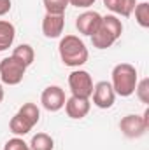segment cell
<instances>
[{
    "label": "cell",
    "instance_id": "6da1fadb",
    "mask_svg": "<svg viewBox=\"0 0 149 150\" xmlns=\"http://www.w3.org/2000/svg\"><path fill=\"white\" fill-rule=\"evenodd\" d=\"M58 52H60V58H62L63 65H67L70 68L82 67L90 58L86 44L77 35H65L58 44Z\"/></svg>",
    "mask_w": 149,
    "mask_h": 150
},
{
    "label": "cell",
    "instance_id": "7a4b0ae2",
    "mask_svg": "<svg viewBox=\"0 0 149 150\" xmlns=\"http://www.w3.org/2000/svg\"><path fill=\"white\" fill-rule=\"evenodd\" d=\"M112 80L111 86L114 93L117 96L128 98L135 93L137 82H139V75H137V68L130 63H119L112 68Z\"/></svg>",
    "mask_w": 149,
    "mask_h": 150
},
{
    "label": "cell",
    "instance_id": "3957f363",
    "mask_svg": "<svg viewBox=\"0 0 149 150\" xmlns=\"http://www.w3.org/2000/svg\"><path fill=\"white\" fill-rule=\"evenodd\" d=\"M123 33V23L116 14H107L102 16L100 28L91 35L93 47L97 49H109L112 44L121 37Z\"/></svg>",
    "mask_w": 149,
    "mask_h": 150
},
{
    "label": "cell",
    "instance_id": "277c9868",
    "mask_svg": "<svg viewBox=\"0 0 149 150\" xmlns=\"http://www.w3.org/2000/svg\"><path fill=\"white\" fill-rule=\"evenodd\" d=\"M119 129L126 138H140L149 129V108L144 110L142 115L128 113L119 120Z\"/></svg>",
    "mask_w": 149,
    "mask_h": 150
},
{
    "label": "cell",
    "instance_id": "5b68a950",
    "mask_svg": "<svg viewBox=\"0 0 149 150\" xmlns=\"http://www.w3.org/2000/svg\"><path fill=\"white\" fill-rule=\"evenodd\" d=\"M27 74V67L21 65L16 58L9 56L0 61V80L7 86H18Z\"/></svg>",
    "mask_w": 149,
    "mask_h": 150
},
{
    "label": "cell",
    "instance_id": "8992f818",
    "mask_svg": "<svg viewBox=\"0 0 149 150\" xmlns=\"http://www.w3.org/2000/svg\"><path fill=\"white\" fill-rule=\"evenodd\" d=\"M93 86H95L93 79H91L90 72H86V70H74L69 75V87H70L72 96L90 100L91 93H93Z\"/></svg>",
    "mask_w": 149,
    "mask_h": 150
},
{
    "label": "cell",
    "instance_id": "52a82bcc",
    "mask_svg": "<svg viewBox=\"0 0 149 150\" xmlns=\"http://www.w3.org/2000/svg\"><path fill=\"white\" fill-rule=\"evenodd\" d=\"M91 98H93V105L102 108V110H107L111 108L116 101V93L112 89L111 82L107 80H100L93 86V93H91Z\"/></svg>",
    "mask_w": 149,
    "mask_h": 150
},
{
    "label": "cell",
    "instance_id": "ba28073f",
    "mask_svg": "<svg viewBox=\"0 0 149 150\" xmlns=\"http://www.w3.org/2000/svg\"><path fill=\"white\" fill-rule=\"evenodd\" d=\"M65 91L60 86H47L40 94V103L47 112H58L65 107Z\"/></svg>",
    "mask_w": 149,
    "mask_h": 150
},
{
    "label": "cell",
    "instance_id": "9c48e42d",
    "mask_svg": "<svg viewBox=\"0 0 149 150\" xmlns=\"http://www.w3.org/2000/svg\"><path fill=\"white\" fill-rule=\"evenodd\" d=\"M100 23H102V16L97 11H84L75 18V28L79 30L81 35L86 37H91L100 28Z\"/></svg>",
    "mask_w": 149,
    "mask_h": 150
},
{
    "label": "cell",
    "instance_id": "30bf717a",
    "mask_svg": "<svg viewBox=\"0 0 149 150\" xmlns=\"http://www.w3.org/2000/svg\"><path fill=\"white\" fill-rule=\"evenodd\" d=\"M65 28V16L63 14H47L42 19V33L46 38H58L62 37Z\"/></svg>",
    "mask_w": 149,
    "mask_h": 150
},
{
    "label": "cell",
    "instance_id": "8fae6325",
    "mask_svg": "<svg viewBox=\"0 0 149 150\" xmlns=\"http://www.w3.org/2000/svg\"><path fill=\"white\" fill-rule=\"evenodd\" d=\"M91 108L90 100L86 98H77V96H70L65 100V112L70 119H84Z\"/></svg>",
    "mask_w": 149,
    "mask_h": 150
},
{
    "label": "cell",
    "instance_id": "7c38bea8",
    "mask_svg": "<svg viewBox=\"0 0 149 150\" xmlns=\"http://www.w3.org/2000/svg\"><path fill=\"white\" fill-rule=\"evenodd\" d=\"M104 5L114 12V14H119L123 18H128L133 14V9L137 5L135 0H104Z\"/></svg>",
    "mask_w": 149,
    "mask_h": 150
},
{
    "label": "cell",
    "instance_id": "4fadbf2b",
    "mask_svg": "<svg viewBox=\"0 0 149 150\" xmlns=\"http://www.w3.org/2000/svg\"><path fill=\"white\" fill-rule=\"evenodd\" d=\"M16 38V28L11 21L0 19V52L7 51Z\"/></svg>",
    "mask_w": 149,
    "mask_h": 150
},
{
    "label": "cell",
    "instance_id": "5bb4252c",
    "mask_svg": "<svg viewBox=\"0 0 149 150\" xmlns=\"http://www.w3.org/2000/svg\"><path fill=\"white\" fill-rule=\"evenodd\" d=\"M11 56L16 58L21 65H25V67L28 68V67L34 63V59H35V51H34V47H32L30 44H21V45L14 47V51H12Z\"/></svg>",
    "mask_w": 149,
    "mask_h": 150
},
{
    "label": "cell",
    "instance_id": "9a60e30c",
    "mask_svg": "<svg viewBox=\"0 0 149 150\" xmlns=\"http://www.w3.org/2000/svg\"><path fill=\"white\" fill-rule=\"evenodd\" d=\"M9 129H11V133L16 134V136H25V134H28V133L34 129V126L16 112L12 115V119L9 120Z\"/></svg>",
    "mask_w": 149,
    "mask_h": 150
},
{
    "label": "cell",
    "instance_id": "2e32d148",
    "mask_svg": "<svg viewBox=\"0 0 149 150\" xmlns=\"http://www.w3.org/2000/svg\"><path fill=\"white\" fill-rule=\"evenodd\" d=\"M28 145L32 150H53L54 149V140L47 133H37L32 136Z\"/></svg>",
    "mask_w": 149,
    "mask_h": 150
},
{
    "label": "cell",
    "instance_id": "e0dca14e",
    "mask_svg": "<svg viewBox=\"0 0 149 150\" xmlns=\"http://www.w3.org/2000/svg\"><path fill=\"white\" fill-rule=\"evenodd\" d=\"M18 113H19L23 119H27L32 126H35L39 120H40V110H39V107L35 103H25V105L18 110Z\"/></svg>",
    "mask_w": 149,
    "mask_h": 150
},
{
    "label": "cell",
    "instance_id": "ac0fdd59",
    "mask_svg": "<svg viewBox=\"0 0 149 150\" xmlns=\"http://www.w3.org/2000/svg\"><path fill=\"white\" fill-rule=\"evenodd\" d=\"M133 12H135V21L139 23V26L149 28V4L148 2L137 4L135 9H133Z\"/></svg>",
    "mask_w": 149,
    "mask_h": 150
},
{
    "label": "cell",
    "instance_id": "d6986e66",
    "mask_svg": "<svg viewBox=\"0 0 149 150\" xmlns=\"http://www.w3.org/2000/svg\"><path fill=\"white\" fill-rule=\"evenodd\" d=\"M47 14H65L69 7V0H42Z\"/></svg>",
    "mask_w": 149,
    "mask_h": 150
},
{
    "label": "cell",
    "instance_id": "ffe728a7",
    "mask_svg": "<svg viewBox=\"0 0 149 150\" xmlns=\"http://www.w3.org/2000/svg\"><path fill=\"white\" fill-rule=\"evenodd\" d=\"M135 94L137 98L142 101V103H149V79H142L137 82V87H135Z\"/></svg>",
    "mask_w": 149,
    "mask_h": 150
},
{
    "label": "cell",
    "instance_id": "44dd1931",
    "mask_svg": "<svg viewBox=\"0 0 149 150\" xmlns=\"http://www.w3.org/2000/svg\"><path fill=\"white\" fill-rule=\"evenodd\" d=\"M4 150H32V149H30V145L21 136H14V138H11V140L5 142Z\"/></svg>",
    "mask_w": 149,
    "mask_h": 150
},
{
    "label": "cell",
    "instance_id": "7402d4cb",
    "mask_svg": "<svg viewBox=\"0 0 149 150\" xmlns=\"http://www.w3.org/2000/svg\"><path fill=\"white\" fill-rule=\"evenodd\" d=\"M97 0H69V5H74L77 9H88L95 4Z\"/></svg>",
    "mask_w": 149,
    "mask_h": 150
},
{
    "label": "cell",
    "instance_id": "603a6c76",
    "mask_svg": "<svg viewBox=\"0 0 149 150\" xmlns=\"http://www.w3.org/2000/svg\"><path fill=\"white\" fill-rule=\"evenodd\" d=\"M11 7H12L11 0H0V16H5L11 11Z\"/></svg>",
    "mask_w": 149,
    "mask_h": 150
},
{
    "label": "cell",
    "instance_id": "cb8c5ba5",
    "mask_svg": "<svg viewBox=\"0 0 149 150\" xmlns=\"http://www.w3.org/2000/svg\"><path fill=\"white\" fill-rule=\"evenodd\" d=\"M4 96H5V93H4V87H2V84H0V103L4 101Z\"/></svg>",
    "mask_w": 149,
    "mask_h": 150
},
{
    "label": "cell",
    "instance_id": "d4e9b609",
    "mask_svg": "<svg viewBox=\"0 0 149 150\" xmlns=\"http://www.w3.org/2000/svg\"><path fill=\"white\" fill-rule=\"evenodd\" d=\"M142 2H148V0H142Z\"/></svg>",
    "mask_w": 149,
    "mask_h": 150
}]
</instances>
